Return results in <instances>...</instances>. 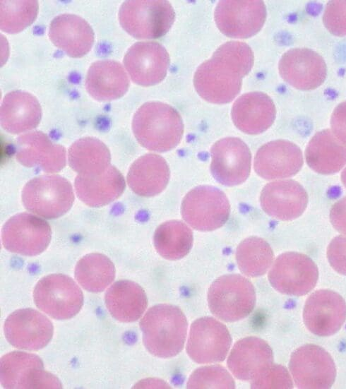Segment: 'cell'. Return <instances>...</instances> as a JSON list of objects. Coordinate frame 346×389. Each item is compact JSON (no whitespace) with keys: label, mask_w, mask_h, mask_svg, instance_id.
Listing matches in <instances>:
<instances>
[{"label":"cell","mask_w":346,"mask_h":389,"mask_svg":"<svg viewBox=\"0 0 346 389\" xmlns=\"http://www.w3.org/2000/svg\"><path fill=\"white\" fill-rule=\"evenodd\" d=\"M253 64V53L248 44L227 42L198 67L193 77L195 89L210 103H228L240 92L242 78Z\"/></svg>","instance_id":"obj_1"},{"label":"cell","mask_w":346,"mask_h":389,"mask_svg":"<svg viewBox=\"0 0 346 389\" xmlns=\"http://www.w3.org/2000/svg\"><path fill=\"white\" fill-rule=\"evenodd\" d=\"M133 134L143 148L159 152L174 148L181 141L184 124L179 112L161 102H148L136 112Z\"/></svg>","instance_id":"obj_2"},{"label":"cell","mask_w":346,"mask_h":389,"mask_svg":"<svg viewBox=\"0 0 346 389\" xmlns=\"http://www.w3.org/2000/svg\"><path fill=\"white\" fill-rule=\"evenodd\" d=\"M188 323L181 309L170 304L150 308L140 321L147 350L160 358L177 355L184 348Z\"/></svg>","instance_id":"obj_3"},{"label":"cell","mask_w":346,"mask_h":389,"mask_svg":"<svg viewBox=\"0 0 346 389\" xmlns=\"http://www.w3.org/2000/svg\"><path fill=\"white\" fill-rule=\"evenodd\" d=\"M122 28L136 39H155L165 35L172 25L175 13L165 0H129L119 11Z\"/></svg>","instance_id":"obj_4"},{"label":"cell","mask_w":346,"mask_h":389,"mask_svg":"<svg viewBox=\"0 0 346 389\" xmlns=\"http://www.w3.org/2000/svg\"><path fill=\"white\" fill-rule=\"evenodd\" d=\"M208 306L217 318L233 322L249 316L256 303L252 283L242 275L229 274L220 277L210 286Z\"/></svg>","instance_id":"obj_5"},{"label":"cell","mask_w":346,"mask_h":389,"mask_svg":"<svg viewBox=\"0 0 346 389\" xmlns=\"http://www.w3.org/2000/svg\"><path fill=\"white\" fill-rule=\"evenodd\" d=\"M74 201L70 182L59 175H41L30 180L23 188L22 201L30 212L47 219L66 213Z\"/></svg>","instance_id":"obj_6"},{"label":"cell","mask_w":346,"mask_h":389,"mask_svg":"<svg viewBox=\"0 0 346 389\" xmlns=\"http://www.w3.org/2000/svg\"><path fill=\"white\" fill-rule=\"evenodd\" d=\"M33 299L39 309L56 320L73 318L83 304V294L76 282L68 275L56 273L37 282Z\"/></svg>","instance_id":"obj_7"},{"label":"cell","mask_w":346,"mask_h":389,"mask_svg":"<svg viewBox=\"0 0 346 389\" xmlns=\"http://www.w3.org/2000/svg\"><path fill=\"white\" fill-rule=\"evenodd\" d=\"M181 213L183 219L198 231H213L223 226L230 213L226 195L212 186H199L184 198Z\"/></svg>","instance_id":"obj_8"},{"label":"cell","mask_w":346,"mask_h":389,"mask_svg":"<svg viewBox=\"0 0 346 389\" xmlns=\"http://www.w3.org/2000/svg\"><path fill=\"white\" fill-rule=\"evenodd\" d=\"M318 278L315 263L306 255L297 252L280 254L268 273L273 287L290 296H302L311 291Z\"/></svg>","instance_id":"obj_9"},{"label":"cell","mask_w":346,"mask_h":389,"mask_svg":"<svg viewBox=\"0 0 346 389\" xmlns=\"http://www.w3.org/2000/svg\"><path fill=\"white\" fill-rule=\"evenodd\" d=\"M1 384L8 389L61 388L59 380L44 371L43 362L35 354L12 352L1 358Z\"/></svg>","instance_id":"obj_10"},{"label":"cell","mask_w":346,"mask_h":389,"mask_svg":"<svg viewBox=\"0 0 346 389\" xmlns=\"http://www.w3.org/2000/svg\"><path fill=\"white\" fill-rule=\"evenodd\" d=\"M52 237L49 225L43 219L28 213L16 214L4 224L1 239L10 252L27 256L42 253Z\"/></svg>","instance_id":"obj_11"},{"label":"cell","mask_w":346,"mask_h":389,"mask_svg":"<svg viewBox=\"0 0 346 389\" xmlns=\"http://www.w3.org/2000/svg\"><path fill=\"white\" fill-rule=\"evenodd\" d=\"M289 367L299 388H330L335 379L333 359L324 349L316 345L297 349L291 355Z\"/></svg>","instance_id":"obj_12"},{"label":"cell","mask_w":346,"mask_h":389,"mask_svg":"<svg viewBox=\"0 0 346 389\" xmlns=\"http://www.w3.org/2000/svg\"><path fill=\"white\" fill-rule=\"evenodd\" d=\"M214 18L218 29L226 36L247 38L263 27L266 9L260 0H222L217 4Z\"/></svg>","instance_id":"obj_13"},{"label":"cell","mask_w":346,"mask_h":389,"mask_svg":"<svg viewBox=\"0 0 346 389\" xmlns=\"http://www.w3.org/2000/svg\"><path fill=\"white\" fill-rule=\"evenodd\" d=\"M231 343V335L224 324L212 317H203L191 324L186 352L196 363H217L225 359Z\"/></svg>","instance_id":"obj_14"},{"label":"cell","mask_w":346,"mask_h":389,"mask_svg":"<svg viewBox=\"0 0 346 389\" xmlns=\"http://www.w3.org/2000/svg\"><path fill=\"white\" fill-rule=\"evenodd\" d=\"M210 171L220 184L233 186L244 182L250 174L251 155L247 145L239 138L227 137L211 148Z\"/></svg>","instance_id":"obj_15"},{"label":"cell","mask_w":346,"mask_h":389,"mask_svg":"<svg viewBox=\"0 0 346 389\" xmlns=\"http://www.w3.org/2000/svg\"><path fill=\"white\" fill-rule=\"evenodd\" d=\"M4 332L7 341L14 347L36 351L49 342L54 327L44 314L27 308L16 310L7 317Z\"/></svg>","instance_id":"obj_16"},{"label":"cell","mask_w":346,"mask_h":389,"mask_svg":"<svg viewBox=\"0 0 346 389\" xmlns=\"http://www.w3.org/2000/svg\"><path fill=\"white\" fill-rule=\"evenodd\" d=\"M123 62L133 83L150 86L165 78L169 56L166 49L157 42H138L127 50Z\"/></svg>","instance_id":"obj_17"},{"label":"cell","mask_w":346,"mask_h":389,"mask_svg":"<svg viewBox=\"0 0 346 389\" xmlns=\"http://www.w3.org/2000/svg\"><path fill=\"white\" fill-rule=\"evenodd\" d=\"M307 329L318 336H330L337 333L346 320V302L338 293L320 289L306 301L303 311Z\"/></svg>","instance_id":"obj_18"},{"label":"cell","mask_w":346,"mask_h":389,"mask_svg":"<svg viewBox=\"0 0 346 389\" xmlns=\"http://www.w3.org/2000/svg\"><path fill=\"white\" fill-rule=\"evenodd\" d=\"M282 79L294 88L314 90L323 83L327 67L323 58L308 48H294L287 51L278 64Z\"/></svg>","instance_id":"obj_19"},{"label":"cell","mask_w":346,"mask_h":389,"mask_svg":"<svg viewBox=\"0 0 346 389\" xmlns=\"http://www.w3.org/2000/svg\"><path fill=\"white\" fill-rule=\"evenodd\" d=\"M16 157L25 167H38L48 173L61 170L66 161L65 148L39 131L26 133L17 138Z\"/></svg>","instance_id":"obj_20"},{"label":"cell","mask_w":346,"mask_h":389,"mask_svg":"<svg viewBox=\"0 0 346 389\" xmlns=\"http://www.w3.org/2000/svg\"><path fill=\"white\" fill-rule=\"evenodd\" d=\"M300 148L286 140H276L262 145L254 157V169L261 177L271 180L295 175L303 165Z\"/></svg>","instance_id":"obj_21"},{"label":"cell","mask_w":346,"mask_h":389,"mask_svg":"<svg viewBox=\"0 0 346 389\" xmlns=\"http://www.w3.org/2000/svg\"><path fill=\"white\" fill-rule=\"evenodd\" d=\"M263 211L279 220H292L305 210L308 195L303 186L292 179L275 181L266 184L260 196Z\"/></svg>","instance_id":"obj_22"},{"label":"cell","mask_w":346,"mask_h":389,"mask_svg":"<svg viewBox=\"0 0 346 389\" xmlns=\"http://www.w3.org/2000/svg\"><path fill=\"white\" fill-rule=\"evenodd\" d=\"M48 36L57 48L73 58L88 54L95 40L90 24L80 16L72 13H63L53 18Z\"/></svg>","instance_id":"obj_23"},{"label":"cell","mask_w":346,"mask_h":389,"mask_svg":"<svg viewBox=\"0 0 346 389\" xmlns=\"http://www.w3.org/2000/svg\"><path fill=\"white\" fill-rule=\"evenodd\" d=\"M273 364L270 347L256 337H247L237 341L227 359V366L232 373L242 381H252Z\"/></svg>","instance_id":"obj_24"},{"label":"cell","mask_w":346,"mask_h":389,"mask_svg":"<svg viewBox=\"0 0 346 389\" xmlns=\"http://www.w3.org/2000/svg\"><path fill=\"white\" fill-rule=\"evenodd\" d=\"M232 119L245 133L258 134L273 124L276 109L272 99L262 92H250L240 96L232 108Z\"/></svg>","instance_id":"obj_25"},{"label":"cell","mask_w":346,"mask_h":389,"mask_svg":"<svg viewBox=\"0 0 346 389\" xmlns=\"http://www.w3.org/2000/svg\"><path fill=\"white\" fill-rule=\"evenodd\" d=\"M129 79L122 65L114 60L103 59L91 64L86 74L85 88L97 101L108 102L124 96Z\"/></svg>","instance_id":"obj_26"},{"label":"cell","mask_w":346,"mask_h":389,"mask_svg":"<svg viewBox=\"0 0 346 389\" xmlns=\"http://www.w3.org/2000/svg\"><path fill=\"white\" fill-rule=\"evenodd\" d=\"M42 108L37 99L32 94L14 90L3 99L0 120L2 128L12 134L31 131L40 123Z\"/></svg>","instance_id":"obj_27"},{"label":"cell","mask_w":346,"mask_h":389,"mask_svg":"<svg viewBox=\"0 0 346 389\" xmlns=\"http://www.w3.org/2000/svg\"><path fill=\"white\" fill-rule=\"evenodd\" d=\"M126 182L114 166L96 176L78 175L75 179L78 198L90 207H102L117 200L124 192Z\"/></svg>","instance_id":"obj_28"},{"label":"cell","mask_w":346,"mask_h":389,"mask_svg":"<svg viewBox=\"0 0 346 389\" xmlns=\"http://www.w3.org/2000/svg\"><path fill=\"white\" fill-rule=\"evenodd\" d=\"M169 179V169L165 160L156 154L148 153L138 157L131 164L127 183L137 195L150 197L160 193Z\"/></svg>","instance_id":"obj_29"},{"label":"cell","mask_w":346,"mask_h":389,"mask_svg":"<svg viewBox=\"0 0 346 389\" xmlns=\"http://www.w3.org/2000/svg\"><path fill=\"white\" fill-rule=\"evenodd\" d=\"M107 309L116 320L131 323L139 319L146 309L148 299L143 288L127 280L117 281L105 296Z\"/></svg>","instance_id":"obj_30"},{"label":"cell","mask_w":346,"mask_h":389,"mask_svg":"<svg viewBox=\"0 0 346 389\" xmlns=\"http://www.w3.org/2000/svg\"><path fill=\"white\" fill-rule=\"evenodd\" d=\"M309 167L317 173L332 174L346 164V145L332 131L317 132L310 140L305 151Z\"/></svg>","instance_id":"obj_31"},{"label":"cell","mask_w":346,"mask_h":389,"mask_svg":"<svg viewBox=\"0 0 346 389\" xmlns=\"http://www.w3.org/2000/svg\"><path fill=\"white\" fill-rule=\"evenodd\" d=\"M68 160L71 169L82 176L101 174L111 165L108 148L93 137L76 140L69 148Z\"/></svg>","instance_id":"obj_32"},{"label":"cell","mask_w":346,"mask_h":389,"mask_svg":"<svg viewBox=\"0 0 346 389\" xmlns=\"http://www.w3.org/2000/svg\"><path fill=\"white\" fill-rule=\"evenodd\" d=\"M154 246L163 258L174 261L186 256L193 244L191 229L179 220H169L161 224L153 237Z\"/></svg>","instance_id":"obj_33"},{"label":"cell","mask_w":346,"mask_h":389,"mask_svg":"<svg viewBox=\"0 0 346 389\" xmlns=\"http://www.w3.org/2000/svg\"><path fill=\"white\" fill-rule=\"evenodd\" d=\"M75 277L85 290L93 293L101 292L114 281L115 267L105 255L89 253L76 263Z\"/></svg>","instance_id":"obj_34"},{"label":"cell","mask_w":346,"mask_h":389,"mask_svg":"<svg viewBox=\"0 0 346 389\" xmlns=\"http://www.w3.org/2000/svg\"><path fill=\"white\" fill-rule=\"evenodd\" d=\"M274 254L270 246L264 239L250 237L237 246L236 260L241 272L249 277L265 274L270 267Z\"/></svg>","instance_id":"obj_35"},{"label":"cell","mask_w":346,"mask_h":389,"mask_svg":"<svg viewBox=\"0 0 346 389\" xmlns=\"http://www.w3.org/2000/svg\"><path fill=\"white\" fill-rule=\"evenodd\" d=\"M0 3V28L5 32H19L30 26L37 18V1L3 0Z\"/></svg>","instance_id":"obj_36"},{"label":"cell","mask_w":346,"mask_h":389,"mask_svg":"<svg viewBox=\"0 0 346 389\" xmlns=\"http://www.w3.org/2000/svg\"><path fill=\"white\" fill-rule=\"evenodd\" d=\"M187 388H234L235 383L230 373L219 365L197 369L191 375Z\"/></svg>","instance_id":"obj_37"},{"label":"cell","mask_w":346,"mask_h":389,"mask_svg":"<svg viewBox=\"0 0 346 389\" xmlns=\"http://www.w3.org/2000/svg\"><path fill=\"white\" fill-rule=\"evenodd\" d=\"M292 380L285 367L271 364L258 376L251 381V388H292Z\"/></svg>","instance_id":"obj_38"},{"label":"cell","mask_w":346,"mask_h":389,"mask_svg":"<svg viewBox=\"0 0 346 389\" xmlns=\"http://www.w3.org/2000/svg\"><path fill=\"white\" fill-rule=\"evenodd\" d=\"M323 22L333 35L346 36V0L328 1L324 10Z\"/></svg>","instance_id":"obj_39"},{"label":"cell","mask_w":346,"mask_h":389,"mask_svg":"<svg viewBox=\"0 0 346 389\" xmlns=\"http://www.w3.org/2000/svg\"><path fill=\"white\" fill-rule=\"evenodd\" d=\"M327 258L336 272L346 275V235L333 239L327 248Z\"/></svg>","instance_id":"obj_40"},{"label":"cell","mask_w":346,"mask_h":389,"mask_svg":"<svg viewBox=\"0 0 346 389\" xmlns=\"http://www.w3.org/2000/svg\"><path fill=\"white\" fill-rule=\"evenodd\" d=\"M330 126L335 136L346 145V101L334 109L330 118Z\"/></svg>","instance_id":"obj_41"},{"label":"cell","mask_w":346,"mask_h":389,"mask_svg":"<svg viewBox=\"0 0 346 389\" xmlns=\"http://www.w3.org/2000/svg\"><path fill=\"white\" fill-rule=\"evenodd\" d=\"M330 220L338 232L346 234V196L338 201L332 206Z\"/></svg>","instance_id":"obj_42"},{"label":"cell","mask_w":346,"mask_h":389,"mask_svg":"<svg viewBox=\"0 0 346 389\" xmlns=\"http://www.w3.org/2000/svg\"><path fill=\"white\" fill-rule=\"evenodd\" d=\"M143 384H138V388H169L165 382L160 381H143Z\"/></svg>","instance_id":"obj_43"},{"label":"cell","mask_w":346,"mask_h":389,"mask_svg":"<svg viewBox=\"0 0 346 389\" xmlns=\"http://www.w3.org/2000/svg\"><path fill=\"white\" fill-rule=\"evenodd\" d=\"M341 180H342V182L343 185L346 188V167L344 169V170L342 172Z\"/></svg>","instance_id":"obj_44"}]
</instances>
